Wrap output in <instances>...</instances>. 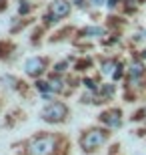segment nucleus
<instances>
[{
	"instance_id": "nucleus-22",
	"label": "nucleus",
	"mask_w": 146,
	"mask_h": 155,
	"mask_svg": "<svg viewBox=\"0 0 146 155\" xmlns=\"http://www.w3.org/2000/svg\"><path fill=\"white\" fill-rule=\"evenodd\" d=\"M8 10V0H0V14Z\"/></svg>"
},
{
	"instance_id": "nucleus-8",
	"label": "nucleus",
	"mask_w": 146,
	"mask_h": 155,
	"mask_svg": "<svg viewBox=\"0 0 146 155\" xmlns=\"http://www.w3.org/2000/svg\"><path fill=\"white\" fill-rule=\"evenodd\" d=\"M18 52V45L10 38H2L0 40V61L2 63H12L16 58Z\"/></svg>"
},
{
	"instance_id": "nucleus-25",
	"label": "nucleus",
	"mask_w": 146,
	"mask_h": 155,
	"mask_svg": "<svg viewBox=\"0 0 146 155\" xmlns=\"http://www.w3.org/2000/svg\"><path fill=\"white\" fill-rule=\"evenodd\" d=\"M0 107H2V99H0Z\"/></svg>"
},
{
	"instance_id": "nucleus-16",
	"label": "nucleus",
	"mask_w": 146,
	"mask_h": 155,
	"mask_svg": "<svg viewBox=\"0 0 146 155\" xmlns=\"http://www.w3.org/2000/svg\"><path fill=\"white\" fill-rule=\"evenodd\" d=\"M106 20H108L106 26H108V28H114L116 32H122V28L126 26V20H124V18H120V16H108Z\"/></svg>"
},
{
	"instance_id": "nucleus-6",
	"label": "nucleus",
	"mask_w": 146,
	"mask_h": 155,
	"mask_svg": "<svg viewBox=\"0 0 146 155\" xmlns=\"http://www.w3.org/2000/svg\"><path fill=\"white\" fill-rule=\"evenodd\" d=\"M98 123L104 127H108V129H120L124 123V113L120 107H108V109H104L98 115Z\"/></svg>"
},
{
	"instance_id": "nucleus-5",
	"label": "nucleus",
	"mask_w": 146,
	"mask_h": 155,
	"mask_svg": "<svg viewBox=\"0 0 146 155\" xmlns=\"http://www.w3.org/2000/svg\"><path fill=\"white\" fill-rule=\"evenodd\" d=\"M50 67V58L48 57H30L24 61V73L30 77V79H40Z\"/></svg>"
},
{
	"instance_id": "nucleus-23",
	"label": "nucleus",
	"mask_w": 146,
	"mask_h": 155,
	"mask_svg": "<svg viewBox=\"0 0 146 155\" xmlns=\"http://www.w3.org/2000/svg\"><path fill=\"white\" fill-rule=\"evenodd\" d=\"M102 2L104 0H90V4H94V6H102Z\"/></svg>"
},
{
	"instance_id": "nucleus-14",
	"label": "nucleus",
	"mask_w": 146,
	"mask_h": 155,
	"mask_svg": "<svg viewBox=\"0 0 146 155\" xmlns=\"http://www.w3.org/2000/svg\"><path fill=\"white\" fill-rule=\"evenodd\" d=\"M92 67H94V58H92V57L76 58V63H74V71H76V73H84V71L92 69Z\"/></svg>"
},
{
	"instance_id": "nucleus-15",
	"label": "nucleus",
	"mask_w": 146,
	"mask_h": 155,
	"mask_svg": "<svg viewBox=\"0 0 146 155\" xmlns=\"http://www.w3.org/2000/svg\"><path fill=\"white\" fill-rule=\"evenodd\" d=\"M46 26L44 24H38V26H34V30H32V36H30V42H32L34 46H38L40 42H42V35H46Z\"/></svg>"
},
{
	"instance_id": "nucleus-12",
	"label": "nucleus",
	"mask_w": 146,
	"mask_h": 155,
	"mask_svg": "<svg viewBox=\"0 0 146 155\" xmlns=\"http://www.w3.org/2000/svg\"><path fill=\"white\" fill-rule=\"evenodd\" d=\"M70 35H76V28L68 24V26H64L62 30H56V32L48 38V42H50V45H56V42H62V40H68Z\"/></svg>"
},
{
	"instance_id": "nucleus-19",
	"label": "nucleus",
	"mask_w": 146,
	"mask_h": 155,
	"mask_svg": "<svg viewBox=\"0 0 146 155\" xmlns=\"http://www.w3.org/2000/svg\"><path fill=\"white\" fill-rule=\"evenodd\" d=\"M66 69H68V61H66V58H64V61H58V63L54 64V73H60V75H62Z\"/></svg>"
},
{
	"instance_id": "nucleus-1",
	"label": "nucleus",
	"mask_w": 146,
	"mask_h": 155,
	"mask_svg": "<svg viewBox=\"0 0 146 155\" xmlns=\"http://www.w3.org/2000/svg\"><path fill=\"white\" fill-rule=\"evenodd\" d=\"M62 143H66V137L38 131L36 135L24 141V155H68L64 151L62 153L58 151Z\"/></svg>"
},
{
	"instance_id": "nucleus-2",
	"label": "nucleus",
	"mask_w": 146,
	"mask_h": 155,
	"mask_svg": "<svg viewBox=\"0 0 146 155\" xmlns=\"http://www.w3.org/2000/svg\"><path fill=\"white\" fill-rule=\"evenodd\" d=\"M110 131H112V129H108V127H104V125L84 129L82 135L78 137V145H80V149H82V153H86V155L96 153L102 145L108 143V139H110V135H112Z\"/></svg>"
},
{
	"instance_id": "nucleus-24",
	"label": "nucleus",
	"mask_w": 146,
	"mask_h": 155,
	"mask_svg": "<svg viewBox=\"0 0 146 155\" xmlns=\"http://www.w3.org/2000/svg\"><path fill=\"white\" fill-rule=\"evenodd\" d=\"M142 35H144V38H146V30H144V32H142Z\"/></svg>"
},
{
	"instance_id": "nucleus-21",
	"label": "nucleus",
	"mask_w": 146,
	"mask_h": 155,
	"mask_svg": "<svg viewBox=\"0 0 146 155\" xmlns=\"http://www.w3.org/2000/svg\"><path fill=\"white\" fill-rule=\"evenodd\" d=\"M88 2H90V0H72V6H76L78 10H86Z\"/></svg>"
},
{
	"instance_id": "nucleus-7",
	"label": "nucleus",
	"mask_w": 146,
	"mask_h": 155,
	"mask_svg": "<svg viewBox=\"0 0 146 155\" xmlns=\"http://www.w3.org/2000/svg\"><path fill=\"white\" fill-rule=\"evenodd\" d=\"M0 85H4L6 89H12V91L20 93L22 97H30V87L22 79H18L14 75H2L0 77Z\"/></svg>"
},
{
	"instance_id": "nucleus-18",
	"label": "nucleus",
	"mask_w": 146,
	"mask_h": 155,
	"mask_svg": "<svg viewBox=\"0 0 146 155\" xmlns=\"http://www.w3.org/2000/svg\"><path fill=\"white\" fill-rule=\"evenodd\" d=\"M130 121H144L146 123V107H140V109H136L134 113H132V117H130Z\"/></svg>"
},
{
	"instance_id": "nucleus-9",
	"label": "nucleus",
	"mask_w": 146,
	"mask_h": 155,
	"mask_svg": "<svg viewBox=\"0 0 146 155\" xmlns=\"http://www.w3.org/2000/svg\"><path fill=\"white\" fill-rule=\"evenodd\" d=\"M76 36L78 38H102V36H106V28L100 24H88L84 28L76 30Z\"/></svg>"
},
{
	"instance_id": "nucleus-17",
	"label": "nucleus",
	"mask_w": 146,
	"mask_h": 155,
	"mask_svg": "<svg viewBox=\"0 0 146 155\" xmlns=\"http://www.w3.org/2000/svg\"><path fill=\"white\" fill-rule=\"evenodd\" d=\"M34 6L30 0H18V16H28L30 12L34 10Z\"/></svg>"
},
{
	"instance_id": "nucleus-4",
	"label": "nucleus",
	"mask_w": 146,
	"mask_h": 155,
	"mask_svg": "<svg viewBox=\"0 0 146 155\" xmlns=\"http://www.w3.org/2000/svg\"><path fill=\"white\" fill-rule=\"evenodd\" d=\"M40 119L48 125H60L70 119V107L64 101H50L40 111Z\"/></svg>"
},
{
	"instance_id": "nucleus-11",
	"label": "nucleus",
	"mask_w": 146,
	"mask_h": 155,
	"mask_svg": "<svg viewBox=\"0 0 146 155\" xmlns=\"http://www.w3.org/2000/svg\"><path fill=\"white\" fill-rule=\"evenodd\" d=\"M118 64H120L118 57H108V58H104V61L100 63V73L104 77H112L114 71L118 69Z\"/></svg>"
},
{
	"instance_id": "nucleus-10",
	"label": "nucleus",
	"mask_w": 146,
	"mask_h": 155,
	"mask_svg": "<svg viewBox=\"0 0 146 155\" xmlns=\"http://www.w3.org/2000/svg\"><path fill=\"white\" fill-rule=\"evenodd\" d=\"M32 22H34V18H32V16H18L16 20L12 18L10 26H8V32H10V35H18V32H22L24 28L32 26Z\"/></svg>"
},
{
	"instance_id": "nucleus-13",
	"label": "nucleus",
	"mask_w": 146,
	"mask_h": 155,
	"mask_svg": "<svg viewBox=\"0 0 146 155\" xmlns=\"http://www.w3.org/2000/svg\"><path fill=\"white\" fill-rule=\"evenodd\" d=\"M98 97L102 99V101H108L110 97H114V93H116V85L114 83H102V85H98Z\"/></svg>"
},
{
	"instance_id": "nucleus-20",
	"label": "nucleus",
	"mask_w": 146,
	"mask_h": 155,
	"mask_svg": "<svg viewBox=\"0 0 146 155\" xmlns=\"http://www.w3.org/2000/svg\"><path fill=\"white\" fill-rule=\"evenodd\" d=\"M82 83H84V87L88 89V91H98V85H96V81H94V79H88V77H86Z\"/></svg>"
},
{
	"instance_id": "nucleus-3",
	"label": "nucleus",
	"mask_w": 146,
	"mask_h": 155,
	"mask_svg": "<svg viewBox=\"0 0 146 155\" xmlns=\"http://www.w3.org/2000/svg\"><path fill=\"white\" fill-rule=\"evenodd\" d=\"M70 12H72V2H68V0H52L50 4L46 6L44 14H42V24L46 28H50L56 22L68 18Z\"/></svg>"
}]
</instances>
